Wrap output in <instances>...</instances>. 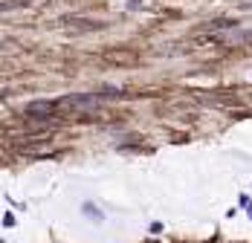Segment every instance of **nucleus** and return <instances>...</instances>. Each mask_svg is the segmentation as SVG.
I'll use <instances>...</instances> for the list:
<instances>
[{"mask_svg": "<svg viewBox=\"0 0 252 243\" xmlns=\"http://www.w3.org/2000/svg\"><path fill=\"white\" fill-rule=\"evenodd\" d=\"M229 26H232L229 21H215V24H212V29H229Z\"/></svg>", "mask_w": 252, "mask_h": 243, "instance_id": "nucleus-1", "label": "nucleus"}]
</instances>
